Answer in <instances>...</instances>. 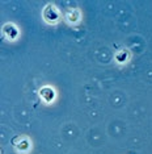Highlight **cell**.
<instances>
[{
  "instance_id": "1",
  "label": "cell",
  "mask_w": 152,
  "mask_h": 154,
  "mask_svg": "<svg viewBox=\"0 0 152 154\" xmlns=\"http://www.w3.org/2000/svg\"><path fill=\"white\" fill-rule=\"evenodd\" d=\"M43 19L46 20V23L49 24H57L59 21L60 16H59V11L57 9V7L54 4H49L45 7L43 9Z\"/></svg>"
},
{
  "instance_id": "2",
  "label": "cell",
  "mask_w": 152,
  "mask_h": 154,
  "mask_svg": "<svg viewBox=\"0 0 152 154\" xmlns=\"http://www.w3.org/2000/svg\"><path fill=\"white\" fill-rule=\"evenodd\" d=\"M15 149L19 153H28L30 150V140L28 137H20L15 141Z\"/></svg>"
},
{
  "instance_id": "3",
  "label": "cell",
  "mask_w": 152,
  "mask_h": 154,
  "mask_svg": "<svg viewBox=\"0 0 152 154\" xmlns=\"http://www.w3.org/2000/svg\"><path fill=\"white\" fill-rule=\"evenodd\" d=\"M3 33H4V36L8 38V40L12 41L19 36V28L16 25H13V24H5V25L3 26Z\"/></svg>"
},
{
  "instance_id": "4",
  "label": "cell",
  "mask_w": 152,
  "mask_h": 154,
  "mask_svg": "<svg viewBox=\"0 0 152 154\" xmlns=\"http://www.w3.org/2000/svg\"><path fill=\"white\" fill-rule=\"evenodd\" d=\"M39 95L46 103H51L55 97V91L51 87H42L39 90Z\"/></svg>"
},
{
  "instance_id": "5",
  "label": "cell",
  "mask_w": 152,
  "mask_h": 154,
  "mask_svg": "<svg viewBox=\"0 0 152 154\" xmlns=\"http://www.w3.org/2000/svg\"><path fill=\"white\" fill-rule=\"evenodd\" d=\"M80 19H81V15L77 9H70L67 12V15H66V20L70 24H77L80 21Z\"/></svg>"
},
{
  "instance_id": "6",
  "label": "cell",
  "mask_w": 152,
  "mask_h": 154,
  "mask_svg": "<svg viewBox=\"0 0 152 154\" xmlns=\"http://www.w3.org/2000/svg\"><path fill=\"white\" fill-rule=\"evenodd\" d=\"M127 51L126 50H121V51H118V53H117V55H115V59L118 62H125L126 59H127Z\"/></svg>"
}]
</instances>
